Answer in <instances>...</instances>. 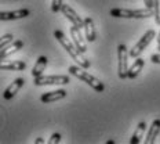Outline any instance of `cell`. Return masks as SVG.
I'll use <instances>...</instances> for the list:
<instances>
[{"label":"cell","mask_w":160,"mask_h":144,"mask_svg":"<svg viewBox=\"0 0 160 144\" xmlns=\"http://www.w3.org/2000/svg\"><path fill=\"white\" fill-rule=\"evenodd\" d=\"M54 36L59 42V45L66 50V53L73 58V61H75L76 64H79V67H82V68H84V69H88L90 67H91V62L88 61V58H86V57L83 56L84 53L80 51V50L75 46V43H72L71 40L66 38L64 32L57 29V31H54Z\"/></svg>","instance_id":"cell-1"},{"label":"cell","mask_w":160,"mask_h":144,"mask_svg":"<svg viewBox=\"0 0 160 144\" xmlns=\"http://www.w3.org/2000/svg\"><path fill=\"white\" fill-rule=\"evenodd\" d=\"M68 72H69V73H72L73 76H76L78 79H80L82 82L87 83L90 88H92V89L95 90V92H99V93H101V92H104V90H105L104 83H102L98 78L92 76L91 73L86 72V71H84V68H82V67L71 65V67L68 68Z\"/></svg>","instance_id":"cell-2"},{"label":"cell","mask_w":160,"mask_h":144,"mask_svg":"<svg viewBox=\"0 0 160 144\" xmlns=\"http://www.w3.org/2000/svg\"><path fill=\"white\" fill-rule=\"evenodd\" d=\"M111 15L115 18H149V17L155 15V10L153 8H112Z\"/></svg>","instance_id":"cell-3"},{"label":"cell","mask_w":160,"mask_h":144,"mask_svg":"<svg viewBox=\"0 0 160 144\" xmlns=\"http://www.w3.org/2000/svg\"><path fill=\"white\" fill-rule=\"evenodd\" d=\"M126 45H119L118 46V73L120 79H126L128 78L127 72H128V56L130 51H127Z\"/></svg>","instance_id":"cell-4"},{"label":"cell","mask_w":160,"mask_h":144,"mask_svg":"<svg viewBox=\"0 0 160 144\" xmlns=\"http://www.w3.org/2000/svg\"><path fill=\"white\" fill-rule=\"evenodd\" d=\"M71 82L68 75H40L36 76L33 83L36 86H47V85H68Z\"/></svg>","instance_id":"cell-5"},{"label":"cell","mask_w":160,"mask_h":144,"mask_svg":"<svg viewBox=\"0 0 160 144\" xmlns=\"http://www.w3.org/2000/svg\"><path fill=\"white\" fill-rule=\"evenodd\" d=\"M155 36H156V32L153 31V29H149V31L146 32L145 35L135 43L134 47L130 50V57H132V58H137V57H138L146 47H148L149 45H151V42L155 39Z\"/></svg>","instance_id":"cell-6"},{"label":"cell","mask_w":160,"mask_h":144,"mask_svg":"<svg viewBox=\"0 0 160 144\" xmlns=\"http://www.w3.org/2000/svg\"><path fill=\"white\" fill-rule=\"evenodd\" d=\"M61 13L69 19V21H71L72 25L78 26V28H84V19H82V17H79V14L69 4H64V6H62Z\"/></svg>","instance_id":"cell-7"},{"label":"cell","mask_w":160,"mask_h":144,"mask_svg":"<svg viewBox=\"0 0 160 144\" xmlns=\"http://www.w3.org/2000/svg\"><path fill=\"white\" fill-rule=\"evenodd\" d=\"M31 11L28 8H19L15 11H2L0 13V19L2 21H14V19H21L29 17Z\"/></svg>","instance_id":"cell-8"},{"label":"cell","mask_w":160,"mask_h":144,"mask_svg":"<svg viewBox=\"0 0 160 144\" xmlns=\"http://www.w3.org/2000/svg\"><path fill=\"white\" fill-rule=\"evenodd\" d=\"M71 38L73 39V43H75V46L80 50V51L82 53L87 51V45H86V40L83 38L80 28H78V26H75V25L71 26Z\"/></svg>","instance_id":"cell-9"},{"label":"cell","mask_w":160,"mask_h":144,"mask_svg":"<svg viewBox=\"0 0 160 144\" xmlns=\"http://www.w3.org/2000/svg\"><path fill=\"white\" fill-rule=\"evenodd\" d=\"M24 82H25V80L22 79V78L15 79L14 82H12L11 85H10L8 88L4 90V93H3V97H4V100H11L12 97H14L17 93L19 92V89L24 86Z\"/></svg>","instance_id":"cell-10"},{"label":"cell","mask_w":160,"mask_h":144,"mask_svg":"<svg viewBox=\"0 0 160 144\" xmlns=\"http://www.w3.org/2000/svg\"><path fill=\"white\" fill-rule=\"evenodd\" d=\"M22 47H24V42L22 40H14L12 43H10L8 46H6L4 49H2V51H0V58L2 60H4V58H7L8 56H11V54H14V53H17L18 50H21Z\"/></svg>","instance_id":"cell-11"},{"label":"cell","mask_w":160,"mask_h":144,"mask_svg":"<svg viewBox=\"0 0 160 144\" xmlns=\"http://www.w3.org/2000/svg\"><path fill=\"white\" fill-rule=\"evenodd\" d=\"M66 97V90H54V92H48V93H43L40 100L42 103H54L58 100H62Z\"/></svg>","instance_id":"cell-12"},{"label":"cell","mask_w":160,"mask_h":144,"mask_svg":"<svg viewBox=\"0 0 160 144\" xmlns=\"http://www.w3.org/2000/svg\"><path fill=\"white\" fill-rule=\"evenodd\" d=\"M160 133V119H155L152 122L151 128L148 129V135H146L145 139V144H153L156 140V137L159 136Z\"/></svg>","instance_id":"cell-13"},{"label":"cell","mask_w":160,"mask_h":144,"mask_svg":"<svg viewBox=\"0 0 160 144\" xmlns=\"http://www.w3.org/2000/svg\"><path fill=\"white\" fill-rule=\"evenodd\" d=\"M84 31H86V39L88 42H95L97 33H95L94 21H92L91 17H86L84 18Z\"/></svg>","instance_id":"cell-14"},{"label":"cell","mask_w":160,"mask_h":144,"mask_svg":"<svg viewBox=\"0 0 160 144\" xmlns=\"http://www.w3.org/2000/svg\"><path fill=\"white\" fill-rule=\"evenodd\" d=\"M26 68V62L24 61H7L0 65L2 71H24Z\"/></svg>","instance_id":"cell-15"},{"label":"cell","mask_w":160,"mask_h":144,"mask_svg":"<svg viewBox=\"0 0 160 144\" xmlns=\"http://www.w3.org/2000/svg\"><path fill=\"white\" fill-rule=\"evenodd\" d=\"M144 64L145 61L142 58H139V57H137L134 64L131 65V68H128V72H127V76L128 79H135L137 76L139 75V72H141V69L144 68Z\"/></svg>","instance_id":"cell-16"},{"label":"cell","mask_w":160,"mask_h":144,"mask_svg":"<svg viewBox=\"0 0 160 144\" xmlns=\"http://www.w3.org/2000/svg\"><path fill=\"white\" fill-rule=\"evenodd\" d=\"M48 64V58L47 57H44V56H42V57H39L38 58V61H36V64L35 67H33V69H32V75L35 76H40V75H43V71H44V68L47 67Z\"/></svg>","instance_id":"cell-17"},{"label":"cell","mask_w":160,"mask_h":144,"mask_svg":"<svg viewBox=\"0 0 160 144\" xmlns=\"http://www.w3.org/2000/svg\"><path fill=\"white\" fill-rule=\"evenodd\" d=\"M145 129H146V123L145 122H139L138 126H137V129H135V132H134V135H132V137H131V140H130V143L131 144H138L139 141H141L142 136H144V133H145Z\"/></svg>","instance_id":"cell-18"},{"label":"cell","mask_w":160,"mask_h":144,"mask_svg":"<svg viewBox=\"0 0 160 144\" xmlns=\"http://www.w3.org/2000/svg\"><path fill=\"white\" fill-rule=\"evenodd\" d=\"M14 35H11V33H7V35H3L2 36V40H0V49H4L6 46H8L10 43L14 42Z\"/></svg>","instance_id":"cell-19"},{"label":"cell","mask_w":160,"mask_h":144,"mask_svg":"<svg viewBox=\"0 0 160 144\" xmlns=\"http://www.w3.org/2000/svg\"><path fill=\"white\" fill-rule=\"evenodd\" d=\"M155 22L158 25H160V0H155Z\"/></svg>","instance_id":"cell-20"},{"label":"cell","mask_w":160,"mask_h":144,"mask_svg":"<svg viewBox=\"0 0 160 144\" xmlns=\"http://www.w3.org/2000/svg\"><path fill=\"white\" fill-rule=\"evenodd\" d=\"M64 0H52L51 2V10L52 13H59L62 8V6H64Z\"/></svg>","instance_id":"cell-21"},{"label":"cell","mask_w":160,"mask_h":144,"mask_svg":"<svg viewBox=\"0 0 160 144\" xmlns=\"http://www.w3.org/2000/svg\"><path fill=\"white\" fill-rule=\"evenodd\" d=\"M61 139H62L61 133H52L51 137L48 139V143L50 144H58L59 141H61Z\"/></svg>","instance_id":"cell-22"},{"label":"cell","mask_w":160,"mask_h":144,"mask_svg":"<svg viewBox=\"0 0 160 144\" xmlns=\"http://www.w3.org/2000/svg\"><path fill=\"white\" fill-rule=\"evenodd\" d=\"M151 61L153 64H160V53H156V54L151 56Z\"/></svg>","instance_id":"cell-23"},{"label":"cell","mask_w":160,"mask_h":144,"mask_svg":"<svg viewBox=\"0 0 160 144\" xmlns=\"http://www.w3.org/2000/svg\"><path fill=\"white\" fill-rule=\"evenodd\" d=\"M144 3H145V6L148 8H153V7H155V0H144Z\"/></svg>","instance_id":"cell-24"},{"label":"cell","mask_w":160,"mask_h":144,"mask_svg":"<svg viewBox=\"0 0 160 144\" xmlns=\"http://www.w3.org/2000/svg\"><path fill=\"white\" fill-rule=\"evenodd\" d=\"M44 143H46V140L42 139V137H38V139L35 140V144H44Z\"/></svg>","instance_id":"cell-25"},{"label":"cell","mask_w":160,"mask_h":144,"mask_svg":"<svg viewBox=\"0 0 160 144\" xmlns=\"http://www.w3.org/2000/svg\"><path fill=\"white\" fill-rule=\"evenodd\" d=\"M156 40H158V45H160V31H159V35H158V39Z\"/></svg>","instance_id":"cell-26"},{"label":"cell","mask_w":160,"mask_h":144,"mask_svg":"<svg viewBox=\"0 0 160 144\" xmlns=\"http://www.w3.org/2000/svg\"><path fill=\"white\" fill-rule=\"evenodd\" d=\"M158 50H159V51H160V45H158Z\"/></svg>","instance_id":"cell-27"}]
</instances>
